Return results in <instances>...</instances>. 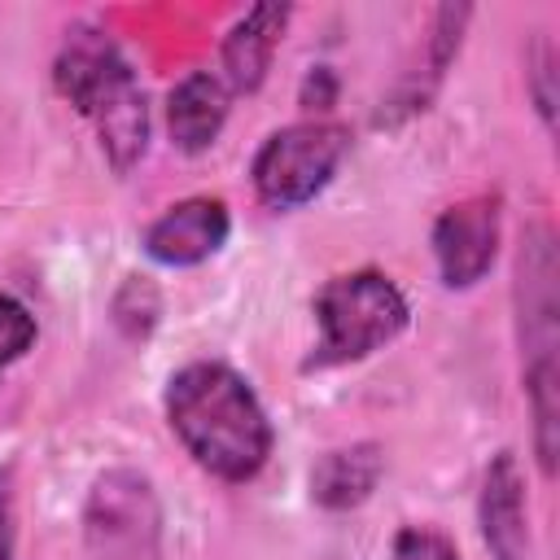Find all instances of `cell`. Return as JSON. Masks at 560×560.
I'll list each match as a JSON object with an SVG mask.
<instances>
[{
    "mask_svg": "<svg viewBox=\"0 0 560 560\" xmlns=\"http://www.w3.org/2000/svg\"><path fill=\"white\" fill-rule=\"evenodd\" d=\"M311 315H315V346L302 359V372H332L394 346L411 324V302L389 271L350 267L328 276L311 293Z\"/></svg>",
    "mask_w": 560,
    "mask_h": 560,
    "instance_id": "obj_3",
    "label": "cell"
},
{
    "mask_svg": "<svg viewBox=\"0 0 560 560\" xmlns=\"http://www.w3.org/2000/svg\"><path fill=\"white\" fill-rule=\"evenodd\" d=\"M337 96H341V79H337V70L332 66H311L306 74H302V83H298V105L306 109V118H328L332 114V105H337Z\"/></svg>",
    "mask_w": 560,
    "mask_h": 560,
    "instance_id": "obj_18",
    "label": "cell"
},
{
    "mask_svg": "<svg viewBox=\"0 0 560 560\" xmlns=\"http://www.w3.org/2000/svg\"><path fill=\"white\" fill-rule=\"evenodd\" d=\"M525 88L547 131H556V44L551 35H534L525 52Z\"/></svg>",
    "mask_w": 560,
    "mask_h": 560,
    "instance_id": "obj_16",
    "label": "cell"
},
{
    "mask_svg": "<svg viewBox=\"0 0 560 560\" xmlns=\"http://www.w3.org/2000/svg\"><path fill=\"white\" fill-rule=\"evenodd\" d=\"M512 319L521 376L560 372V254L556 228L534 219L521 232L512 267Z\"/></svg>",
    "mask_w": 560,
    "mask_h": 560,
    "instance_id": "obj_6",
    "label": "cell"
},
{
    "mask_svg": "<svg viewBox=\"0 0 560 560\" xmlns=\"http://www.w3.org/2000/svg\"><path fill=\"white\" fill-rule=\"evenodd\" d=\"M83 560H166V512L153 477L114 464L92 477L79 512Z\"/></svg>",
    "mask_w": 560,
    "mask_h": 560,
    "instance_id": "obj_5",
    "label": "cell"
},
{
    "mask_svg": "<svg viewBox=\"0 0 560 560\" xmlns=\"http://www.w3.org/2000/svg\"><path fill=\"white\" fill-rule=\"evenodd\" d=\"M389 560H464L455 538L438 525H398L389 542Z\"/></svg>",
    "mask_w": 560,
    "mask_h": 560,
    "instance_id": "obj_17",
    "label": "cell"
},
{
    "mask_svg": "<svg viewBox=\"0 0 560 560\" xmlns=\"http://www.w3.org/2000/svg\"><path fill=\"white\" fill-rule=\"evenodd\" d=\"M52 88L79 118L92 122L96 144L114 175H131L144 162L153 136L149 92L140 88L131 57L105 26L74 22L66 31L52 57Z\"/></svg>",
    "mask_w": 560,
    "mask_h": 560,
    "instance_id": "obj_2",
    "label": "cell"
},
{
    "mask_svg": "<svg viewBox=\"0 0 560 560\" xmlns=\"http://www.w3.org/2000/svg\"><path fill=\"white\" fill-rule=\"evenodd\" d=\"M289 22H293V4L262 0V4L245 9V13L228 26V35H223V44H219V79L228 83L232 96H236V92L249 96V92H258V88L267 83L271 57H276V48H280Z\"/></svg>",
    "mask_w": 560,
    "mask_h": 560,
    "instance_id": "obj_11",
    "label": "cell"
},
{
    "mask_svg": "<svg viewBox=\"0 0 560 560\" xmlns=\"http://www.w3.org/2000/svg\"><path fill=\"white\" fill-rule=\"evenodd\" d=\"M499 245H503V192L486 188V192H468L451 201L433 219V232H429L442 289L464 293L481 284L499 258Z\"/></svg>",
    "mask_w": 560,
    "mask_h": 560,
    "instance_id": "obj_7",
    "label": "cell"
},
{
    "mask_svg": "<svg viewBox=\"0 0 560 560\" xmlns=\"http://www.w3.org/2000/svg\"><path fill=\"white\" fill-rule=\"evenodd\" d=\"M232 114V92L219 70H188L166 92V136L179 153L201 158L219 144Z\"/></svg>",
    "mask_w": 560,
    "mask_h": 560,
    "instance_id": "obj_12",
    "label": "cell"
},
{
    "mask_svg": "<svg viewBox=\"0 0 560 560\" xmlns=\"http://www.w3.org/2000/svg\"><path fill=\"white\" fill-rule=\"evenodd\" d=\"M354 149V131L337 118H298L276 127L249 158V184L258 206L289 214L311 206Z\"/></svg>",
    "mask_w": 560,
    "mask_h": 560,
    "instance_id": "obj_4",
    "label": "cell"
},
{
    "mask_svg": "<svg viewBox=\"0 0 560 560\" xmlns=\"http://www.w3.org/2000/svg\"><path fill=\"white\" fill-rule=\"evenodd\" d=\"M35 341H39V324L31 306L13 293H0V381L35 350Z\"/></svg>",
    "mask_w": 560,
    "mask_h": 560,
    "instance_id": "obj_15",
    "label": "cell"
},
{
    "mask_svg": "<svg viewBox=\"0 0 560 560\" xmlns=\"http://www.w3.org/2000/svg\"><path fill=\"white\" fill-rule=\"evenodd\" d=\"M477 529L490 560H529V499L512 451H494L477 486Z\"/></svg>",
    "mask_w": 560,
    "mask_h": 560,
    "instance_id": "obj_10",
    "label": "cell"
},
{
    "mask_svg": "<svg viewBox=\"0 0 560 560\" xmlns=\"http://www.w3.org/2000/svg\"><path fill=\"white\" fill-rule=\"evenodd\" d=\"M385 477V446L381 442H346L324 451L311 464V503L324 512H354L363 508Z\"/></svg>",
    "mask_w": 560,
    "mask_h": 560,
    "instance_id": "obj_13",
    "label": "cell"
},
{
    "mask_svg": "<svg viewBox=\"0 0 560 560\" xmlns=\"http://www.w3.org/2000/svg\"><path fill=\"white\" fill-rule=\"evenodd\" d=\"M162 411L184 455L223 486L254 481L276 451V424L258 389L223 359L175 368L162 389Z\"/></svg>",
    "mask_w": 560,
    "mask_h": 560,
    "instance_id": "obj_1",
    "label": "cell"
},
{
    "mask_svg": "<svg viewBox=\"0 0 560 560\" xmlns=\"http://www.w3.org/2000/svg\"><path fill=\"white\" fill-rule=\"evenodd\" d=\"M468 22H472V4H438V9L429 13V31H424V39H420V52H416V61L394 79V88L381 96V105H376V114H372V127H385V131L407 127L411 118H420V114L438 101V92H442L451 66H455V57H459V48H464Z\"/></svg>",
    "mask_w": 560,
    "mask_h": 560,
    "instance_id": "obj_8",
    "label": "cell"
},
{
    "mask_svg": "<svg viewBox=\"0 0 560 560\" xmlns=\"http://www.w3.org/2000/svg\"><path fill=\"white\" fill-rule=\"evenodd\" d=\"M232 236V210L223 197L214 192H192L171 201L158 219H149V228L140 232V249L149 262L158 267H201L210 262Z\"/></svg>",
    "mask_w": 560,
    "mask_h": 560,
    "instance_id": "obj_9",
    "label": "cell"
},
{
    "mask_svg": "<svg viewBox=\"0 0 560 560\" xmlns=\"http://www.w3.org/2000/svg\"><path fill=\"white\" fill-rule=\"evenodd\" d=\"M109 324L127 341H149L162 324V289L153 276H122V284L109 298Z\"/></svg>",
    "mask_w": 560,
    "mask_h": 560,
    "instance_id": "obj_14",
    "label": "cell"
},
{
    "mask_svg": "<svg viewBox=\"0 0 560 560\" xmlns=\"http://www.w3.org/2000/svg\"><path fill=\"white\" fill-rule=\"evenodd\" d=\"M18 551V486L13 468H0V560H13Z\"/></svg>",
    "mask_w": 560,
    "mask_h": 560,
    "instance_id": "obj_19",
    "label": "cell"
}]
</instances>
